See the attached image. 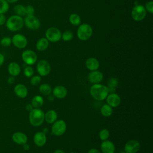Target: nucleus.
Wrapping results in <instances>:
<instances>
[{
	"mask_svg": "<svg viewBox=\"0 0 153 153\" xmlns=\"http://www.w3.org/2000/svg\"><path fill=\"white\" fill-rule=\"evenodd\" d=\"M90 93L93 99L98 101L105 100L109 94L107 86L100 84H94L90 89Z\"/></svg>",
	"mask_w": 153,
	"mask_h": 153,
	"instance_id": "obj_1",
	"label": "nucleus"
},
{
	"mask_svg": "<svg viewBox=\"0 0 153 153\" xmlns=\"http://www.w3.org/2000/svg\"><path fill=\"white\" fill-rule=\"evenodd\" d=\"M7 28L11 32L20 30L24 26V20L18 15H13L8 18L5 22Z\"/></svg>",
	"mask_w": 153,
	"mask_h": 153,
	"instance_id": "obj_2",
	"label": "nucleus"
},
{
	"mask_svg": "<svg viewBox=\"0 0 153 153\" xmlns=\"http://www.w3.org/2000/svg\"><path fill=\"white\" fill-rule=\"evenodd\" d=\"M29 120L31 125L35 127L41 126L44 121V113L39 108H33L29 112Z\"/></svg>",
	"mask_w": 153,
	"mask_h": 153,
	"instance_id": "obj_3",
	"label": "nucleus"
},
{
	"mask_svg": "<svg viewBox=\"0 0 153 153\" xmlns=\"http://www.w3.org/2000/svg\"><path fill=\"white\" fill-rule=\"evenodd\" d=\"M77 36L79 40L87 41L93 35V29L87 23H82L79 25L77 29Z\"/></svg>",
	"mask_w": 153,
	"mask_h": 153,
	"instance_id": "obj_4",
	"label": "nucleus"
},
{
	"mask_svg": "<svg viewBox=\"0 0 153 153\" xmlns=\"http://www.w3.org/2000/svg\"><path fill=\"white\" fill-rule=\"evenodd\" d=\"M146 11L142 5H136L131 10V18L136 22H140L145 19L146 16Z\"/></svg>",
	"mask_w": 153,
	"mask_h": 153,
	"instance_id": "obj_5",
	"label": "nucleus"
},
{
	"mask_svg": "<svg viewBox=\"0 0 153 153\" xmlns=\"http://www.w3.org/2000/svg\"><path fill=\"white\" fill-rule=\"evenodd\" d=\"M62 32L57 27H51L45 31V38L51 42H57L62 39Z\"/></svg>",
	"mask_w": 153,
	"mask_h": 153,
	"instance_id": "obj_6",
	"label": "nucleus"
},
{
	"mask_svg": "<svg viewBox=\"0 0 153 153\" xmlns=\"http://www.w3.org/2000/svg\"><path fill=\"white\" fill-rule=\"evenodd\" d=\"M24 20V25L32 30H38L41 26V22L38 18L34 15L26 16Z\"/></svg>",
	"mask_w": 153,
	"mask_h": 153,
	"instance_id": "obj_7",
	"label": "nucleus"
},
{
	"mask_svg": "<svg viewBox=\"0 0 153 153\" xmlns=\"http://www.w3.org/2000/svg\"><path fill=\"white\" fill-rule=\"evenodd\" d=\"M66 124L64 120H56L53 123L51 131L53 134L57 136H60L63 134L66 130Z\"/></svg>",
	"mask_w": 153,
	"mask_h": 153,
	"instance_id": "obj_8",
	"label": "nucleus"
},
{
	"mask_svg": "<svg viewBox=\"0 0 153 153\" xmlns=\"http://www.w3.org/2000/svg\"><path fill=\"white\" fill-rule=\"evenodd\" d=\"M22 59L23 61L28 66L35 64L37 60L36 54L31 50H26L22 54Z\"/></svg>",
	"mask_w": 153,
	"mask_h": 153,
	"instance_id": "obj_9",
	"label": "nucleus"
},
{
	"mask_svg": "<svg viewBox=\"0 0 153 153\" xmlns=\"http://www.w3.org/2000/svg\"><path fill=\"white\" fill-rule=\"evenodd\" d=\"M36 70L40 76H45L50 74L51 71V66L50 63L46 60H41L37 63Z\"/></svg>",
	"mask_w": 153,
	"mask_h": 153,
	"instance_id": "obj_10",
	"label": "nucleus"
},
{
	"mask_svg": "<svg viewBox=\"0 0 153 153\" xmlns=\"http://www.w3.org/2000/svg\"><path fill=\"white\" fill-rule=\"evenodd\" d=\"M12 44L17 48L22 49L26 47L27 44V39L23 35L17 33L11 38Z\"/></svg>",
	"mask_w": 153,
	"mask_h": 153,
	"instance_id": "obj_11",
	"label": "nucleus"
},
{
	"mask_svg": "<svg viewBox=\"0 0 153 153\" xmlns=\"http://www.w3.org/2000/svg\"><path fill=\"white\" fill-rule=\"evenodd\" d=\"M140 148V144L137 140H130L124 145V151L126 153H136Z\"/></svg>",
	"mask_w": 153,
	"mask_h": 153,
	"instance_id": "obj_12",
	"label": "nucleus"
},
{
	"mask_svg": "<svg viewBox=\"0 0 153 153\" xmlns=\"http://www.w3.org/2000/svg\"><path fill=\"white\" fill-rule=\"evenodd\" d=\"M106 99L107 104L112 108L118 106L121 103V98L120 96L115 93L108 94Z\"/></svg>",
	"mask_w": 153,
	"mask_h": 153,
	"instance_id": "obj_13",
	"label": "nucleus"
},
{
	"mask_svg": "<svg viewBox=\"0 0 153 153\" xmlns=\"http://www.w3.org/2000/svg\"><path fill=\"white\" fill-rule=\"evenodd\" d=\"M103 78V74L97 70L91 71L88 76V81L93 84H99Z\"/></svg>",
	"mask_w": 153,
	"mask_h": 153,
	"instance_id": "obj_14",
	"label": "nucleus"
},
{
	"mask_svg": "<svg viewBox=\"0 0 153 153\" xmlns=\"http://www.w3.org/2000/svg\"><path fill=\"white\" fill-rule=\"evenodd\" d=\"M47 141V137L43 131L36 133L33 136V142L38 147L43 146Z\"/></svg>",
	"mask_w": 153,
	"mask_h": 153,
	"instance_id": "obj_15",
	"label": "nucleus"
},
{
	"mask_svg": "<svg viewBox=\"0 0 153 153\" xmlns=\"http://www.w3.org/2000/svg\"><path fill=\"white\" fill-rule=\"evenodd\" d=\"M12 140L13 142L18 145H23L27 142V136L25 133L17 131L13 133L12 136Z\"/></svg>",
	"mask_w": 153,
	"mask_h": 153,
	"instance_id": "obj_16",
	"label": "nucleus"
},
{
	"mask_svg": "<svg viewBox=\"0 0 153 153\" xmlns=\"http://www.w3.org/2000/svg\"><path fill=\"white\" fill-rule=\"evenodd\" d=\"M14 91L15 94L19 98H25L28 94V90L27 87L22 84H17L14 88Z\"/></svg>",
	"mask_w": 153,
	"mask_h": 153,
	"instance_id": "obj_17",
	"label": "nucleus"
},
{
	"mask_svg": "<svg viewBox=\"0 0 153 153\" xmlns=\"http://www.w3.org/2000/svg\"><path fill=\"white\" fill-rule=\"evenodd\" d=\"M100 149L103 153H114L115 148L112 142L106 140L102 142Z\"/></svg>",
	"mask_w": 153,
	"mask_h": 153,
	"instance_id": "obj_18",
	"label": "nucleus"
},
{
	"mask_svg": "<svg viewBox=\"0 0 153 153\" xmlns=\"http://www.w3.org/2000/svg\"><path fill=\"white\" fill-rule=\"evenodd\" d=\"M53 96L56 98L63 99L67 96L68 91L65 87L62 85H57L53 88Z\"/></svg>",
	"mask_w": 153,
	"mask_h": 153,
	"instance_id": "obj_19",
	"label": "nucleus"
},
{
	"mask_svg": "<svg viewBox=\"0 0 153 153\" xmlns=\"http://www.w3.org/2000/svg\"><path fill=\"white\" fill-rule=\"evenodd\" d=\"M85 66L91 71L97 70L99 67V62L94 57H89L85 61Z\"/></svg>",
	"mask_w": 153,
	"mask_h": 153,
	"instance_id": "obj_20",
	"label": "nucleus"
},
{
	"mask_svg": "<svg viewBox=\"0 0 153 153\" xmlns=\"http://www.w3.org/2000/svg\"><path fill=\"white\" fill-rule=\"evenodd\" d=\"M8 71L11 76H16L20 74L21 72V68L17 63L13 62L8 65Z\"/></svg>",
	"mask_w": 153,
	"mask_h": 153,
	"instance_id": "obj_21",
	"label": "nucleus"
},
{
	"mask_svg": "<svg viewBox=\"0 0 153 153\" xmlns=\"http://www.w3.org/2000/svg\"><path fill=\"white\" fill-rule=\"evenodd\" d=\"M57 119V114L54 110H49L44 114V120L48 124H53Z\"/></svg>",
	"mask_w": 153,
	"mask_h": 153,
	"instance_id": "obj_22",
	"label": "nucleus"
},
{
	"mask_svg": "<svg viewBox=\"0 0 153 153\" xmlns=\"http://www.w3.org/2000/svg\"><path fill=\"white\" fill-rule=\"evenodd\" d=\"M49 41L45 38H41L36 44V48L38 51H42L48 48Z\"/></svg>",
	"mask_w": 153,
	"mask_h": 153,
	"instance_id": "obj_23",
	"label": "nucleus"
},
{
	"mask_svg": "<svg viewBox=\"0 0 153 153\" xmlns=\"http://www.w3.org/2000/svg\"><path fill=\"white\" fill-rule=\"evenodd\" d=\"M44 103V99L41 96L36 95L34 96L31 101V105L33 108H39Z\"/></svg>",
	"mask_w": 153,
	"mask_h": 153,
	"instance_id": "obj_24",
	"label": "nucleus"
},
{
	"mask_svg": "<svg viewBox=\"0 0 153 153\" xmlns=\"http://www.w3.org/2000/svg\"><path fill=\"white\" fill-rule=\"evenodd\" d=\"M69 21L74 26H79L81 24V19L78 14L72 13L69 17Z\"/></svg>",
	"mask_w": 153,
	"mask_h": 153,
	"instance_id": "obj_25",
	"label": "nucleus"
},
{
	"mask_svg": "<svg viewBox=\"0 0 153 153\" xmlns=\"http://www.w3.org/2000/svg\"><path fill=\"white\" fill-rule=\"evenodd\" d=\"M39 91L42 94L47 96V95H50L51 93L52 88L49 84L47 83H44L40 85L39 87Z\"/></svg>",
	"mask_w": 153,
	"mask_h": 153,
	"instance_id": "obj_26",
	"label": "nucleus"
},
{
	"mask_svg": "<svg viewBox=\"0 0 153 153\" xmlns=\"http://www.w3.org/2000/svg\"><path fill=\"white\" fill-rule=\"evenodd\" d=\"M100 112L103 117H108L112 115L113 112V109L109 105L105 104L102 106L100 109Z\"/></svg>",
	"mask_w": 153,
	"mask_h": 153,
	"instance_id": "obj_27",
	"label": "nucleus"
},
{
	"mask_svg": "<svg viewBox=\"0 0 153 153\" xmlns=\"http://www.w3.org/2000/svg\"><path fill=\"white\" fill-rule=\"evenodd\" d=\"M14 11L16 13V15H18L19 16H24L26 15V10H25V7H24L22 4H18L14 7Z\"/></svg>",
	"mask_w": 153,
	"mask_h": 153,
	"instance_id": "obj_28",
	"label": "nucleus"
},
{
	"mask_svg": "<svg viewBox=\"0 0 153 153\" xmlns=\"http://www.w3.org/2000/svg\"><path fill=\"white\" fill-rule=\"evenodd\" d=\"M10 8L9 3L6 0H0V14L6 13Z\"/></svg>",
	"mask_w": 153,
	"mask_h": 153,
	"instance_id": "obj_29",
	"label": "nucleus"
},
{
	"mask_svg": "<svg viewBox=\"0 0 153 153\" xmlns=\"http://www.w3.org/2000/svg\"><path fill=\"white\" fill-rule=\"evenodd\" d=\"M109 136H110V132L106 128H103L101 130L99 133V138L100 139V140L103 141L107 140L108 138L109 137Z\"/></svg>",
	"mask_w": 153,
	"mask_h": 153,
	"instance_id": "obj_30",
	"label": "nucleus"
},
{
	"mask_svg": "<svg viewBox=\"0 0 153 153\" xmlns=\"http://www.w3.org/2000/svg\"><path fill=\"white\" fill-rule=\"evenodd\" d=\"M12 44L11 38L9 36H4L2 37L0 40V44L1 46L4 47H7L11 45Z\"/></svg>",
	"mask_w": 153,
	"mask_h": 153,
	"instance_id": "obj_31",
	"label": "nucleus"
},
{
	"mask_svg": "<svg viewBox=\"0 0 153 153\" xmlns=\"http://www.w3.org/2000/svg\"><path fill=\"white\" fill-rule=\"evenodd\" d=\"M73 33L71 30H66L62 34V39L64 41H70L73 38Z\"/></svg>",
	"mask_w": 153,
	"mask_h": 153,
	"instance_id": "obj_32",
	"label": "nucleus"
},
{
	"mask_svg": "<svg viewBox=\"0 0 153 153\" xmlns=\"http://www.w3.org/2000/svg\"><path fill=\"white\" fill-rule=\"evenodd\" d=\"M24 75L25 76L29 78L31 77L33 74V69L30 66H27L24 69Z\"/></svg>",
	"mask_w": 153,
	"mask_h": 153,
	"instance_id": "obj_33",
	"label": "nucleus"
},
{
	"mask_svg": "<svg viewBox=\"0 0 153 153\" xmlns=\"http://www.w3.org/2000/svg\"><path fill=\"white\" fill-rule=\"evenodd\" d=\"M41 81V77L40 75H35L32 76L30 80V84L32 85H38Z\"/></svg>",
	"mask_w": 153,
	"mask_h": 153,
	"instance_id": "obj_34",
	"label": "nucleus"
},
{
	"mask_svg": "<svg viewBox=\"0 0 153 153\" xmlns=\"http://www.w3.org/2000/svg\"><path fill=\"white\" fill-rule=\"evenodd\" d=\"M118 80L115 78H111L109 79L108 81V87H115L118 85Z\"/></svg>",
	"mask_w": 153,
	"mask_h": 153,
	"instance_id": "obj_35",
	"label": "nucleus"
},
{
	"mask_svg": "<svg viewBox=\"0 0 153 153\" xmlns=\"http://www.w3.org/2000/svg\"><path fill=\"white\" fill-rule=\"evenodd\" d=\"M144 7L146 12H148L150 14L153 13V2L152 1H149L147 2Z\"/></svg>",
	"mask_w": 153,
	"mask_h": 153,
	"instance_id": "obj_36",
	"label": "nucleus"
},
{
	"mask_svg": "<svg viewBox=\"0 0 153 153\" xmlns=\"http://www.w3.org/2000/svg\"><path fill=\"white\" fill-rule=\"evenodd\" d=\"M26 10V16H32L35 13V9L32 5H27L25 7Z\"/></svg>",
	"mask_w": 153,
	"mask_h": 153,
	"instance_id": "obj_37",
	"label": "nucleus"
},
{
	"mask_svg": "<svg viewBox=\"0 0 153 153\" xmlns=\"http://www.w3.org/2000/svg\"><path fill=\"white\" fill-rule=\"evenodd\" d=\"M7 19L4 14H0V26H2L5 24Z\"/></svg>",
	"mask_w": 153,
	"mask_h": 153,
	"instance_id": "obj_38",
	"label": "nucleus"
},
{
	"mask_svg": "<svg viewBox=\"0 0 153 153\" xmlns=\"http://www.w3.org/2000/svg\"><path fill=\"white\" fill-rule=\"evenodd\" d=\"M7 82L9 84H13L15 82V78H14V76H10L8 77V79H7Z\"/></svg>",
	"mask_w": 153,
	"mask_h": 153,
	"instance_id": "obj_39",
	"label": "nucleus"
},
{
	"mask_svg": "<svg viewBox=\"0 0 153 153\" xmlns=\"http://www.w3.org/2000/svg\"><path fill=\"white\" fill-rule=\"evenodd\" d=\"M5 62V57L4 56L0 53V66H1Z\"/></svg>",
	"mask_w": 153,
	"mask_h": 153,
	"instance_id": "obj_40",
	"label": "nucleus"
},
{
	"mask_svg": "<svg viewBox=\"0 0 153 153\" xmlns=\"http://www.w3.org/2000/svg\"><path fill=\"white\" fill-rule=\"evenodd\" d=\"M88 153H101L100 151L97 149L95 148H91L88 150Z\"/></svg>",
	"mask_w": 153,
	"mask_h": 153,
	"instance_id": "obj_41",
	"label": "nucleus"
},
{
	"mask_svg": "<svg viewBox=\"0 0 153 153\" xmlns=\"http://www.w3.org/2000/svg\"><path fill=\"white\" fill-rule=\"evenodd\" d=\"M33 109V106H32V105L31 104H27V105L26 106V109L27 111H29V112L31 111Z\"/></svg>",
	"mask_w": 153,
	"mask_h": 153,
	"instance_id": "obj_42",
	"label": "nucleus"
},
{
	"mask_svg": "<svg viewBox=\"0 0 153 153\" xmlns=\"http://www.w3.org/2000/svg\"><path fill=\"white\" fill-rule=\"evenodd\" d=\"M23 148L24 150L27 151V150H29V145L28 144H27V143H25V144L23 145Z\"/></svg>",
	"mask_w": 153,
	"mask_h": 153,
	"instance_id": "obj_43",
	"label": "nucleus"
},
{
	"mask_svg": "<svg viewBox=\"0 0 153 153\" xmlns=\"http://www.w3.org/2000/svg\"><path fill=\"white\" fill-rule=\"evenodd\" d=\"M53 153H65L63 150L62 149H57L53 152Z\"/></svg>",
	"mask_w": 153,
	"mask_h": 153,
	"instance_id": "obj_44",
	"label": "nucleus"
},
{
	"mask_svg": "<svg viewBox=\"0 0 153 153\" xmlns=\"http://www.w3.org/2000/svg\"><path fill=\"white\" fill-rule=\"evenodd\" d=\"M9 4H13V3H15L16 2H17L19 0H6Z\"/></svg>",
	"mask_w": 153,
	"mask_h": 153,
	"instance_id": "obj_45",
	"label": "nucleus"
},
{
	"mask_svg": "<svg viewBox=\"0 0 153 153\" xmlns=\"http://www.w3.org/2000/svg\"><path fill=\"white\" fill-rule=\"evenodd\" d=\"M69 153H76V152H69Z\"/></svg>",
	"mask_w": 153,
	"mask_h": 153,
	"instance_id": "obj_46",
	"label": "nucleus"
}]
</instances>
